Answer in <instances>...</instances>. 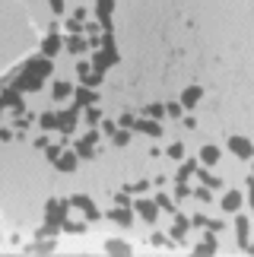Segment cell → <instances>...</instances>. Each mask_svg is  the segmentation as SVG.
<instances>
[{"mask_svg":"<svg viewBox=\"0 0 254 257\" xmlns=\"http://www.w3.org/2000/svg\"><path fill=\"white\" fill-rule=\"evenodd\" d=\"M70 206H76V210L86 216V222H99V219H102V210L92 203L89 194H73V197H70Z\"/></svg>","mask_w":254,"mask_h":257,"instance_id":"obj_1","label":"cell"},{"mask_svg":"<svg viewBox=\"0 0 254 257\" xmlns=\"http://www.w3.org/2000/svg\"><path fill=\"white\" fill-rule=\"evenodd\" d=\"M67 210H70V197H67V200H57V197H51V200L45 203V222L61 225V222L67 219Z\"/></svg>","mask_w":254,"mask_h":257,"instance_id":"obj_2","label":"cell"},{"mask_svg":"<svg viewBox=\"0 0 254 257\" xmlns=\"http://www.w3.org/2000/svg\"><path fill=\"white\" fill-rule=\"evenodd\" d=\"M131 206H134V213L140 216L143 222H150V225H153L156 219H159V213H162L159 206H156V200H150V197H143V194H140V200H134Z\"/></svg>","mask_w":254,"mask_h":257,"instance_id":"obj_3","label":"cell"},{"mask_svg":"<svg viewBox=\"0 0 254 257\" xmlns=\"http://www.w3.org/2000/svg\"><path fill=\"white\" fill-rule=\"evenodd\" d=\"M226 143H229V153H232V156H238V159H245V162H248V159H254V143L248 140V137L232 134Z\"/></svg>","mask_w":254,"mask_h":257,"instance_id":"obj_4","label":"cell"},{"mask_svg":"<svg viewBox=\"0 0 254 257\" xmlns=\"http://www.w3.org/2000/svg\"><path fill=\"white\" fill-rule=\"evenodd\" d=\"M4 108H13L16 114H26V102H23V92H19L16 86H10V89H4L0 92V111Z\"/></svg>","mask_w":254,"mask_h":257,"instance_id":"obj_5","label":"cell"},{"mask_svg":"<svg viewBox=\"0 0 254 257\" xmlns=\"http://www.w3.org/2000/svg\"><path fill=\"white\" fill-rule=\"evenodd\" d=\"M131 131H140V134H146V137H153V140H159V137L165 134V127L156 121V117H146V114H143V117H137V121H134Z\"/></svg>","mask_w":254,"mask_h":257,"instance_id":"obj_6","label":"cell"},{"mask_svg":"<svg viewBox=\"0 0 254 257\" xmlns=\"http://www.w3.org/2000/svg\"><path fill=\"white\" fill-rule=\"evenodd\" d=\"M111 13H114V0H95V16H99V26H102V32H114Z\"/></svg>","mask_w":254,"mask_h":257,"instance_id":"obj_7","label":"cell"},{"mask_svg":"<svg viewBox=\"0 0 254 257\" xmlns=\"http://www.w3.org/2000/svg\"><path fill=\"white\" fill-rule=\"evenodd\" d=\"M188 232H191V219H188V216H181L178 210H175V222H172V229H169V238H172L175 244H184Z\"/></svg>","mask_w":254,"mask_h":257,"instance_id":"obj_8","label":"cell"},{"mask_svg":"<svg viewBox=\"0 0 254 257\" xmlns=\"http://www.w3.org/2000/svg\"><path fill=\"white\" fill-rule=\"evenodd\" d=\"M23 70H29V73H35V76H42V80H48V76L54 73V61L51 57H32V61H26V67Z\"/></svg>","mask_w":254,"mask_h":257,"instance_id":"obj_9","label":"cell"},{"mask_svg":"<svg viewBox=\"0 0 254 257\" xmlns=\"http://www.w3.org/2000/svg\"><path fill=\"white\" fill-rule=\"evenodd\" d=\"M76 117H80V108L76 105H70L67 111H57V131H61L64 137H70L73 127H76Z\"/></svg>","mask_w":254,"mask_h":257,"instance_id":"obj_10","label":"cell"},{"mask_svg":"<svg viewBox=\"0 0 254 257\" xmlns=\"http://www.w3.org/2000/svg\"><path fill=\"white\" fill-rule=\"evenodd\" d=\"M13 86L19 89V92H38V89L45 86V80H42V76H35V73H29V70H23L13 80Z\"/></svg>","mask_w":254,"mask_h":257,"instance_id":"obj_11","label":"cell"},{"mask_svg":"<svg viewBox=\"0 0 254 257\" xmlns=\"http://www.w3.org/2000/svg\"><path fill=\"white\" fill-rule=\"evenodd\" d=\"M95 102H99V92H95V89H89V86H83V83H80V86L73 89V105L80 108V111H83L86 105H95Z\"/></svg>","mask_w":254,"mask_h":257,"instance_id":"obj_12","label":"cell"},{"mask_svg":"<svg viewBox=\"0 0 254 257\" xmlns=\"http://www.w3.org/2000/svg\"><path fill=\"white\" fill-rule=\"evenodd\" d=\"M76 165H80V156L64 146V153L57 156V162H54V169H57V172H64V175H70V172H76Z\"/></svg>","mask_w":254,"mask_h":257,"instance_id":"obj_13","label":"cell"},{"mask_svg":"<svg viewBox=\"0 0 254 257\" xmlns=\"http://www.w3.org/2000/svg\"><path fill=\"white\" fill-rule=\"evenodd\" d=\"M105 216H108L111 222L124 225V229H131V225H134V206H114V210H108Z\"/></svg>","mask_w":254,"mask_h":257,"instance_id":"obj_14","label":"cell"},{"mask_svg":"<svg viewBox=\"0 0 254 257\" xmlns=\"http://www.w3.org/2000/svg\"><path fill=\"white\" fill-rule=\"evenodd\" d=\"M241 203H245L241 191H226V194H222V200H219L222 213H238V210H241Z\"/></svg>","mask_w":254,"mask_h":257,"instance_id":"obj_15","label":"cell"},{"mask_svg":"<svg viewBox=\"0 0 254 257\" xmlns=\"http://www.w3.org/2000/svg\"><path fill=\"white\" fill-rule=\"evenodd\" d=\"M61 51H64V38L57 35V32H48V38L42 42V54L54 61V54H61Z\"/></svg>","mask_w":254,"mask_h":257,"instance_id":"obj_16","label":"cell"},{"mask_svg":"<svg viewBox=\"0 0 254 257\" xmlns=\"http://www.w3.org/2000/svg\"><path fill=\"white\" fill-rule=\"evenodd\" d=\"M64 51H70V54H86V51H89V38H83V35H67V38H64Z\"/></svg>","mask_w":254,"mask_h":257,"instance_id":"obj_17","label":"cell"},{"mask_svg":"<svg viewBox=\"0 0 254 257\" xmlns=\"http://www.w3.org/2000/svg\"><path fill=\"white\" fill-rule=\"evenodd\" d=\"M200 98H203V86H188V89L181 92L178 102H181L184 108H197V105H200Z\"/></svg>","mask_w":254,"mask_h":257,"instance_id":"obj_18","label":"cell"},{"mask_svg":"<svg viewBox=\"0 0 254 257\" xmlns=\"http://www.w3.org/2000/svg\"><path fill=\"white\" fill-rule=\"evenodd\" d=\"M194 175H197L200 184H207L210 191H219V187H222V178H216L213 172H207V165H197V169H194Z\"/></svg>","mask_w":254,"mask_h":257,"instance_id":"obj_19","label":"cell"},{"mask_svg":"<svg viewBox=\"0 0 254 257\" xmlns=\"http://www.w3.org/2000/svg\"><path fill=\"white\" fill-rule=\"evenodd\" d=\"M248 232H251V222H248V216H238L235 219V238H238V248H245L248 251Z\"/></svg>","mask_w":254,"mask_h":257,"instance_id":"obj_20","label":"cell"},{"mask_svg":"<svg viewBox=\"0 0 254 257\" xmlns=\"http://www.w3.org/2000/svg\"><path fill=\"white\" fill-rule=\"evenodd\" d=\"M54 248H57V241H54V238H38L35 244H26V251H29V254H51Z\"/></svg>","mask_w":254,"mask_h":257,"instance_id":"obj_21","label":"cell"},{"mask_svg":"<svg viewBox=\"0 0 254 257\" xmlns=\"http://www.w3.org/2000/svg\"><path fill=\"white\" fill-rule=\"evenodd\" d=\"M194 254H216V232H207L200 244H194Z\"/></svg>","mask_w":254,"mask_h":257,"instance_id":"obj_22","label":"cell"},{"mask_svg":"<svg viewBox=\"0 0 254 257\" xmlns=\"http://www.w3.org/2000/svg\"><path fill=\"white\" fill-rule=\"evenodd\" d=\"M105 251H108V254H121V257L134 254V248L127 241H121V238H108V241H105Z\"/></svg>","mask_w":254,"mask_h":257,"instance_id":"obj_23","label":"cell"},{"mask_svg":"<svg viewBox=\"0 0 254 257\" xmlns=\"http://www.w3.org/2000/svg\"><path fill=\"white\" fill-rule=\"evenodd\" d=\"M70 95H73V86L67 83V80H57L51 86V98H57V102H64V98H70Z\"/></svg>","mask_w":254,"mask_h":257,"instance_id":"obj_24","label":"cell"},{"mask_svg":"<svg viewBox=\"0 0 254 257\" xmlns=\"http://www.w3.org/2000/svg\"><path fill=\"white\" fill-rule=\"evenodd\" d=\"M73 153L80 156V159H86V162H89V159H95V156H99V153H95V146H92V143H86L83 137H80V140H76V146H73Z\"/></svg>","mask_w":254,"mask_h":257,"instance_id":"obj_25","label":"cell"},{"mask_svg":"<svg viewBox=\"0 0 254 257\" xmlns=\"http://www.w3.org/2000/svg\"><path fill=\"white\" fill-rule=\"evenodd\" d=\"M61 229H64L67 235H83L86 229H89V222H86V219H76V222H73V219H64Z\"/></svg>","mask_w":254,"mask_h":257,"instance_id":"obj_26","label":"cell"},{"mask_svg":"<svg viewBox=\"0 0 254 257\" xmlns=\"http://www.w3.org/2000/svg\"><path fill=\"white\" fill-rule=\"evenodd\" d=\"M200 162L203 165H207V169H210V165H216L219 162V150H216V146H200Z\"/></svg>","mask_w":254,"mask_h":257,"instance_id":"obj_27","label":"cell"},{"mask_svg":"<svg viewBox=\"0 0 254 257\" xmlns=\"http://www.w3.org/2000/svg\"><path fill=\"white\" fill-rule=\"evenodd\" d=\"M156 206H159L162 213H172V216L178 210V206H175V197H169V194H156Z\"/></svg>","mask_w":254,"mask_h":257,"instance_id":"obj_28","label":"cell"},{"mask_svg":"<svg viewBox=\"0 0 254 257\" xmlns=\"http://www.w3.org/2000/svg\"><path fill=\"white\" fill-rule=\"evenodd\" d=\"M38 127H42V131H57V114L54 111H42L38 114Z\"/></svg>","mask_w":254,"mask_h":257,"instance_id":"obj_29","label":"cell"},{"mask_svg":"<svg viewBox=\"0 0 254 257\" xmlns=\"http://www.w3.org/2000/svg\"><path fill=\"white\" fill-rule=\"evenodd\" d=\"M194 169H197L194 159H181V169H178V175H175V181H188V178L194 175Z\"/></svg>","mask_w":254,"mask_h":257,"instance_id":"obj_30","label":"cell"},{"mask_svg":"<svg viewBox=\"0 0 254 257\" xmlns=\"http://www.w3.org/2000/svg\"><path fill=\"white\" fill-rule=\"evenodd\" d=\"M111 146H131V131H127V127H118V131L111 134Z\"/></svg>","mask_w":254,"mask_h":257,"instance_id":"obj_31","label":"cell"},{"mask_svg":"<svg viewBox=\"0 0 254 257\" xmlns=\"http://www.w3.org/2000/svg\"><path fill=\"white\" fill-rule=\"evenodd\" d=\"M102 80H105V73H102V70H89L86 76H80V83H83V86H89V89L102 86Z\"/></svg>","mask_w":254,"mask_h":257,"instance_id":"obj_32","label":"cell"},{"mask_svg":"<svg viewBox=\"0 0 254 257\" xmlns=\"http://www.w3.org/2000/svg\"><path fill=\"white\" fill-rule=\"evenodd\" d=\"M191 197H194V200H200V203H210L213 200V191H210L207 184H200V187H191Z\"/></svg>","mask_w":254,"mask_h":257,"instance_id":"obj_33","label":"cell"},{"mask_svg":"<svg viewBox=\"0 0 254 257\" xmlns=\"http://www.w3.org/2000/svg\"><path fill=\"white\" fill-rule=\"evenodd\" d=\"M143 114L159 121V117H165V105H162V102H153V105H146V108H143Z\"/></svg>","mask_w":254,"mask_h":257,"instance_id":"obj_34","label":"cell"},{"mask_svg":"<svg viewBox=\"0 0 254 257\" xmlns=\"http://www.w3.org/2000/svg\"><path fill=\"white\" fill-rule=\"evenodd\" d=\"M124 191L127 194H137V197H140V194H146V191H150V181H134V184H124Z\"/></svg>","mask_w":254,"mask_h":257,"instance_id":"obj_35","label":"cell"},{"mask_svg":"<svg viewBox=\"0 0 254 257\" xmlns=\"http://www.w3.org/2000/svg\"><path fill=\"white\" fill-rule=\"evenodd\" d=\"M165 114H169V117H178V121H181V117H184V105H181V102H165Z\"/></svg>","mask_w":254,"mask_h":257,"instance_id":"obj_36","label":"cell"},{"mask_svg":"<svg viewBox=\"0 0 254 257\" xmlns=\"http://www.w3.org/2000/svg\"><path fill=\"white\" fill-rule=\"evenodd\" d=\"M61 153H64V143H54V146H45V159H48V162H51V165L57 162V156H61Z\"/></svg>","mask_w":254,"mask_h":257,"instance_id":"obj_37","label":"cell"},{"mask_svg":"<svg viewBox=\"0 0 254 257\" xmlns=\"http://www.w3.org/2000/svg\"><path fill=\"white\" fill-rule=\"evenodd\" d=\"M165 156H169V159H175V162H181V159H184V143H172L169 150H165Z\"/></svg>","mask_w":254,"mask_h":257,"instance_id":"obj_38","label":"cell"},{"mask_svg":"<svg viewBox=\"0 0 254 257\" xmlns=\"http://www.w3.org/2000/svg\"><path fill=\"white\" fill-rule=\"evenodd\" d=\"M86 121H89L92 127H95V124H102V111H99L95 105H86Z\"/></svg>","mask_w":254,"mask_h":257,"instance_id":"obj_39","label":"cell"},{"mask_svg":"<svg viewBox=\"0 0 254 257\" xmlns=\"http://www.w3.org/2000/svg\"><path fill=\"white\" fill-rule=\"evenodd\" d=\"M184 197H191L188 181H175V200H184Z\"/></svg>","mask_w":254,"mask_h":257,"instance_id":"obj_40","label":"cell"},{"mask_svg":"<svg viewBox=\"0 0 254 257\" xmlns=\"http://www.w3.org/2000/svg\"><path fill=\"white\" fill-rule=\"evenodd\" d=\"M64 29H67V32H70V35H83V23H76L73 16H70V19H67V23H64Z\"/></svg>","mask_w":254,"mask_h":257,"instance_id":"obj_41","label":"cell"},{"mask_svg":"<svg viewBox=\"0 0 254 257\" xmlns=\"http://www.w3.org/2000/svg\"><path fill=\"white\" fill-rule=\"evenodd\" d=\"M150 241L156 244V248H172V244H175L172 238H165V235H159V232H156V235H153V238H150Z\"/></svg>","mask_w":254,"mask_h":257,"instance_id":"obj_42","label":"cell"},{"mask_svg":"<svg viewBox=\"0 0 254 257\" xmlns=\"http://www.w3.org/2000/svg\"><path fill=\"white\" fill-rule=\"evenodd\" d=\"M83 140H86V143H92V146H99L102 131H95V127H92V131H86V134H83Z\"/></svg>","mask_w":254,"mask_h":257,"instance_id":"obj_43","label":"cell"},{"mask_svg":"<svg viewBox=\"0 0 254 257\" xmlns=\"http://www.w3.org/2000/svg\"><path fill=\"white\" fill-rule=\"evenodd\" d=\"M134 121H137V114H131V111H124V114L118 117V127H127V131H131V127H134Z\"/></svg>","mask_w":254,"mask_h":257,"instance_id":"obj_44","label":"cell"},{"mask_svg":"<svg viewBox=\"0 0 254 257\" xmlns=\"http://www.w3.org/2000/svg\"><path fill=\"white\" fill-rule=\"evenodd\" d=\"M191 229H207V216H203V213L191 216Z\"/></svg>","mask_w":254,"mask_h":257,"instance_id":"obj_45","label":"cell"},{"mask_svg":"<svg viewBox=\"0 0 254 257\" xmlns=\"http://www.w3.org/2000/svg\"><path fill=\"white\" fill-rule=\"evenodd\" d=\"M114 203H118V206H131L134 200H131V194H127V191H121V194H114Z\"/></svg>","mask_w":254,"mask_h":257,"instance_id":"obj_46","label":"cell"},{"mask_svg":"<svg viewBox=\"0 0 254 257\" xmlns=\"http://www.w3.org/2000/svg\"><path fill=\"white\" fill-rule=\"evenodd\" d=\"M99 32H102L99 23H86V26H83V35H99Z\"/></svg>","mask_w":254,"mask_h":257,"instance_id":"obj_47","label":"cell"},{"mask_svg":"<svg viewBox=\"0 0 254 257\" xmlns=\"http://www.w3.org/2000/svg\"><path fill=\"white\" fill-rule=\"evenodd\" d=\"M48 4H51V13L61 16V13H64V7H67V0H48Z\"/></svg>","mask_w":254,"mask_h":257,"instance_id":"obj_48","label":"cell"},{"mask_svg":"<svg viewBox=\"0 0 254 257\" xmlns=\"http://www.w3.org/2000/svg\"><path fill=\"white\" fill-rule=\"evenodd\" d=\"M89 70H92V64H89V61H80V64H76V76H86Z\"/></svg>","mask_w":254,"mask_h":257,"instance_id":"obj_49","label":"cell"},{"mask_svg":"<svg viewBox=\"0 0 254 257\" xmlns=\"http://www.w3.org/2000/svg\"><path fill=\"white\" fill-rule=\"evenodd\" d=\"M114 131H118V121H102V134H114Z\"/></svg>","mask_w":254,"mask_h":257,"instance_id":"obj_50","label":"cell"},{"mask_svg":"<svg viewBox=\"0 0 254 257\" xmlns=\"http://www.w3.org/2000/svg\"><path fill=\"white\" fill-rule=\"evenodd\" d=\"M207 229H210V232H222V229H226V222H219V219H207Z\"/></svg>","mask_w":254,"mask_h":257,"instance_id":"obj_51","label":"cell"},{"mask_svg":"<svg viewBox=\"0 0 254 257\" xmlns=\"http://www.w3.org/2000/svg\"><path fill=\"white\" fill-rule=\"evenodd\" d=\"M73 19H76V23H83V19H86V10L76 7V10H73Z\"/></svg>","mask_w":254,"mask_h":257,"instance_id":"obj_52","label":"cell"},{"mask_svg":"<svg viewBox=\"0 0 254 257\" xmlns=\"http://www.w3.org/2000/svg\"><path fill=\"white\" fill-rule=\"evenodd\" d=\"M13 137H16L13 131H7V127H0V140H13Z\"/></svg>","mask_w":254,"mask_h":257,"instance_id":"obj_53","label":"cell"},{"mask_svg":"<svg viewBox=\"0 0 254 257\" xmlns=\"http://www.w3.org/2000/svg\"><path fill=\"white\" fill-rule=\"evenodd\" d=\"M181 124L188 127V131H194V127H197V121H194V117H181Z\"/></svg>","mask_w":254,"mask_h":257,"instance_id":"obj_54","label":"cell"},{"mask_svg":"<svg viewBox=\"0 0 254 257\" xmlns=\"http://www.w3.org/2000/svg\"><path fill=\"white\" fill-rule=\"evenodd\" d=\"M35 146H38V150H45V146H48V134H42V137H38V140H35Z\"/></svg>","mask_w":254,"mask_h":257,"instance_id":"obj_55","label":"cell"},{"mask_svg":"<svg viewBox=\"0 0 254 257\" xmlns=\"http://www.w3.org/2000/svg\"><path fill=\"white\" fill-rule=\"evenodd\" d=\"M248 251H251V254H254V244H248Z\"/></svg>","mask_w":254,"mask_h":257,"instance_id":"obj_56","label":"cell"}]
</instances>
